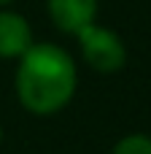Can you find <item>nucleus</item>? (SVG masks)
Instances as JSON below:
<instances>
[{"label":"nucleus","mask_w":151,"mask_h":154,"mask_svg":"<svg viewBox=\"0 0 151 154\" xmlns=\"http://www.w3.org/2000/svg\"><path fill=\"white\" fill-rule=\"evenodd\" d=\"M76 62L57 43H32L16 65L14 89L19 103L35 116L62 111L76 95Z\"/></svg>","instance_id":"obj_1"},{"label":"nucleus","mask_w":151,"mask_h":154,"mask_svg":"<svg viewBox=\"0 0 151 154\" xmlns=\"http://www.w3.org/2000/svg\"><path fill=\"white\" fill-rule=\"evenodd\" d=\"M81 54L86 60V65L97 73H116L124 68L127 62V46L124 41L108 30V27H97L95 22L86 24L81 32H76Z\"/></svg>","instance_id":"obj_2"},{"label":"nucleus","mask_w":151,"mask_h":154,"mask_svg":"<svg viewBox=\"0 0 151 154\" xmlns=\"http://www.w3.org/2000/svg\"><path fill=\"white\" fill-rule=\"evenodd\" d=\"M49 16L59 32H81L97 16V0H46Z\"/></svg>","instance_id":"obj_3"},{"label":"nucleus","mask_w":151,"mask_h":154,"mask_svg":"<svg viewBox=\"0 0 151 154\" xmlns=\"http://www.w3.org/2000/svg\"><path fill=\"white\" fill-rule=\"evenodd\" d=\"M30 46H32L30 22L16 11L0 8V57L3 60H19Z\"/></svg>","instance_id":"obj_4"},{"label":"nucleus","mask_w":151,"mask_h":154,"mask_svg":"<svg viewBox=\"0 0 151 154\" xmlns=\"http://www.w3.org/2000/svg\"><path fill=\"white\" fill-rule=\"evenodd\" d=\"M111 154H151V138L143 133H132V135H124Z\"/></svg>","instance_id":"obj_5"},{"label":"nucleus","mask_w":151,"mask_h":154,"mask_svg":"<svg viewBox=\"0 0 151 154\" xmlns=\"http://www.w3.org/2000/svg\"><path fill=\"white\" fill-rule=\"evenodd\" d=\"M11 3H16V0H0V8H3V5H11Z\"/></svg>","instance_id":"obj_6"},{"label":"nucleus","mask_w":151,"mask_h":154,"mask_svg":"<svg viewBox=\"0 0 151 154\" xmlns=\"http://www.w3.org/2000/svg\"><path fill=\"white\" fill-rule=\"evenodd\" d=\"M0 141H3V127H0Z\"/></svg>","instance_id":"obj_7"}]
</instances>
